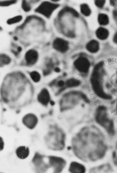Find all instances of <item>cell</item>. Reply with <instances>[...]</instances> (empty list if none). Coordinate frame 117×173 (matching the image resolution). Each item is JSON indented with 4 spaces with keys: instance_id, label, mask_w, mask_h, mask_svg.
I'll return each mask as SVG.
<instances>
[{
    "instance_id": "2",
    "label": "cell",
    "mask_w": 117,
    "mask_h": 173,
    "mask_svg": "<svg viewBox=\"0 0 117 173\" xmlns=\"http://www.w3.org/2000/svg\"><path fill=\"white\" fill-rule=\"evenodd\" d=\"M47 145L51 149L61 150L65 145L66 135L63 131L57 126L52 127L45 138Z\"/></svg>"
},
{
    "instance_id": "23",
    "label": "cell",
    "mask_w": 117,
    "mask_h": 173,
    "mask_svg": "<svg viewBox=\"0 0 117 173\" xmlns=\"http://www.w3.org/2000/svg\"><path fill=\"white\" fill-rule=\"evenodd\" d=\"M113 161L115 164L117 166V144L115 150L113 152Z\"/></svg>"
},
{
    "instance_id": "24",
    "label": "cell",
    "mask_w": 117,
    "mask_h": 173,
    "mask_svg": "<svg viewBox=\"0 0 117 173\" xmlns=\"http://www.w3.org/2000/svg\"><path fill=\"white\" fill-rule=\"evenodd\" d=\"M95 3L97 6L99 8H101L104 6L105 3V1L102 0H96Z\"/></svg>"
},
{
    "instance_id": "29",
    "label": "cell",
    "mask_w": 117,
    "mask_h": 173,
    "mask_svg": "<svg viewBox=\"0 0 117 173\" xmlns=\"http://www.w3.org/2000/svg\"><path fill=\"white\" fill-rule=\"evenodd\" d=\"M49 103L51 105H54V102L52 100H51Z\"/></svg>"
},
{
    "instance_id": "17",
    "label": "cell",
    "mask_w": 117,
    "mask_h": 173,
    "mask_svg": "<svg viewBox=\"0 0 117 173\" xmlns=\"http://www.w3.org/2000/svg\"><path fill=\"white\" fill-rule=\"evenodd\" d=\"M80 10L81 13L85 16H89L91 14V11L89 7L85 4H83L81 5Z\"/></svg>"
},
{
    "instance_id": "22",
    "label": "cell",
    "mask_w": 117,
    "mask_h": 173,
    "mask_svg": "<svg viewBox=\"0 0 117 173\" xmlns=\"http://www.w3.org/2000/svg\"><path fill=\"white\" fill-rule=\"evenodd\" d=\"M64 10L70 13L75 17H78V14L77 12L73 9L67 8L64 9Z\"/></svg>"
},
{
    "instance_id": "6",
    "label": "cell",
    "mask_w": 117,
    "mask_h": 173,
    "mask_svg": "<svg viewBox=\"0 0 117 173\" xmlns=\"http://www.w3.org/2000/svg\"><path fill=\"white\" fill-rule=\"evenodd\" d=\"M38 120L37 116L32 113L25 115L23 118L22 122L27 128L30 129H34L37 125Z\"/></svg>"
},
{
    "instance_id": "16",
    "label": "cell",
    "mask_w": 117,
    "mask_h": 173,
    "mask_svg": "<svg viewBox=\"0 0 117 173\" xmlns=\"http://www.w3.org/2000/svg\"><path fill=\"white\" fill-rule=\"evenodd\" d=\"M11 61V59L8 56L4 54H1L0 57L1 66L7 65L10 63Z\"/></svg>"
},
{
    "instance_id": "10",
    "label": "cell",
    "mask_w": 117,
    "mask_h": 173,
    "mask_svg": "<svg viewBox=\"0 0 117 173\" xmlns=\"http://www.w3.org/2000/svg\"><path fill=\"white\" fill-rule=\"evenodd\" d=\"M68 170L71 173H83L86 170L85 166L76 162H72L70 164Z\"/></svg>"
},
{
    "instance_id": "20",
    "label": "cell",
    "mask_w": 117,
    "mask_h": 173,
    "mask_svg": "<svg viewBox=\"0 0 117 173\" xmlns=\"http://www.w3.org/2000/svg\"><path fill=\"white\" fill-rule=\"evenodd\" d=\"M22 7L23 10L25 12H28L31 9L30 5L26 1H23L22 3Z\"/></svg>"
},
{
    "instance_id": "13",
    "label": "cell",
    "mask_w": 117,
    "mask_h": 173,
    "mask_svg": "<svg viewBox=\"0 0 117 173\" xmlns=\"http://www.w3.org/2000/svg\"><path fill=\"white\" fill-rule=\"evenodd\" d=\"M86 48L89 52L94 53L99 49V45L98 42L94 40H92L88 42L86 45Z\"/></svg>"
},
{
    "instance_id": "11",
    "label": "cell",
    "mask_w": 117,
    "mask_h": 173,
    "mask_svg": "<svg viewBox=\"0 0 117 173\" xmlns=\"http://www.w3.org/2000/svg\"><path fill=\"white\" fill-rule=\"evenodd\" d=\"M29 150L28 147L20 146L16 150V152L17 156L19 158L24 159L26 158L29 154Z\"/></svg>"
},
{
    "instance_id": "9",
    "label": "cell",
    "mask_w": 117,
    "mask_h": 173,
    "mask_svg": "<svg viewBox=\"0 0 117 173\" xmlns=\"http://www.w3.org/2000/svg\"><path fill=\"white\" fill-rule=\"evenodd\" d=\"M38 101L44 105H47L50 100V97L48 91L45 88L42 89L37 96Z\"/></svg>"
},
{
    "instance_id": "28",
    "label": "cell",
    "mask_w": 117,
    "mask_h": 173,
    "mask_svg": "<svg viewBox=\"0 0 117 173\" xmlns=\"http://www.w3.org/2000/svg\"><path fill=\"white\" fill-rule=\"evenodd\" d=\"M111 1V5H112V6H113L115 5V3L114 2V1Z\"/></svg>"
},
{
    "instance_id": "15",
    "label": "cell",
    "mask_w": 117,
    "mask_h": 173,
    "mask_svg": "<svg viewBox=\"0 0 117 173\" xmlns=\"http://www.w3.org/2000/svg\"><path fill=\"white\" fill-rule=\"evenodd\" d=\"M98 19L99 23L101 25H106L109 22V19L108 16L104 14H99L98 16Z\"/></svg>"
},
{
    "instance_id": "27",
    "label": "cell",
    "mask_w": 117,
    "mask_h": 173,
    "mask_svg": "<svg viewBox=\"0 0 117 173\" xmlns=\"http://www.w3.org/2000/svg\"><path fill=\"white\" fill-rule=\"evenodd\" d=\"M55 70L56 72H59L60 70L58 68H56L55 69Z\"/></svg>"
},
{
    "instance_id": "26",
    "label": "cell",
    "mask_w": 117,
    "mask_h": 173,
    "mask_svg": "<svg viewBox=\"0 0 117 173\" xmlns=\"http://www.w3.org/2000/svg\"><path fill=\"white\" fill-rule=\"evenodd\" d=\"M113 41L117 44V32L115 33L113 38Z\"/></svg>"
},
{
    "instance_id": "5",
    "label": "cell",
    "mask_w": 117,
    "mask_h": 173,
    "mask_svg": "<svg viewBox=\"0 0 117 173\" xmlns=\"http://www.w3.org/2000/svg\"><path fill=\"white\" fill-rule=\"evenodd\" d=\"M58 6V4L50 2H45L42 3L37 8L36 11L45 16L49 18Z\"/></svg>"
},
{
    "instance_id": "14",
    "label": "cell",
    "mask_w": 117,
    "mask_h": 173,
    "mask_svg": "<svg viewBox=\"0 0 117 173\" xmlns=\"http://www.w3.org/2000/svg\"><path fill=\"white\" fill-rule=\"evenodd\" d=\"M109 34L108 31L106 29L103 28H99L96 31L97 36L101 40L106 39L108 36Z\"/></svg>"
},
{
    "instance_id": "7",
    "label": "cell",
    "mask_w": 117,
    "mask_h": 173,
    "mask_svg": "<svg viewBox=\"0 0 117 173\" xmlns=\"http://www.w3.org/2000/svg\"><path fill=\"white\" fill-rule=\"evenodd\" d=\"M54 48L58 51L64 53L68 48V44L66 40L60 38L55 39L53 43Z\"/></svg>"
},
{
    "instance_id": "1",
    "label": "cell",
    "mask_w": 117,
    "mask_h": 173,
    "mask_svg": "<svg viewBox=\"0 0 117 173\" xmlns=\"http://www.w3.org/2000/svg\"><path fill=\"white\" fill-rule=\"evenodd\" d=\"M71 146L75 156L86 162L101 159L107 150L104 134L94 125L87 126L81 128L73 137Z\"/></svg>"
},
{
    "instance_id": "4",
    "label": "cell",
    "mask_w": 117,
    "mask_h": 173,
    "mask_svg": "<svg viewBox=\"0 0 117 173\" xmlns=\"http://www.w3.org/2000/svg\"><path fill=\"white\" fill-rule=\"evenodd\" d=\"M75 68L80 75L86 76L89 73L90 66L89 61L86 58L80 57L74 62Z\"/></svg>"
},
{
    "instance_id": "8",
    "label": "cell",
    "mask_w": 117,
    "mask_h": 173,
    "mask_svg": "<svg viewBox=\"0 0 117 173\" xmlns=\"http://www.w3.org/2000/svg\"><path fill=\"white\" fill-rule=\"evenodd\" d=\"M38 58L37 51L33 49L28 50L25 53V59L27 63L29 65H32L35 63Z\"/></svg>"
},
{
    "instance_id": "3",
    "label": "cell",
    "mask_w": 117,
    "mask_h": 173,
    "mask_svg": "<svg viewBox=\"0 0 117 173\" xmlns=\"http://www.w3.org/2000/svg\"><path fill=\"white\" fill-rule=\"evenodd\" d=\"M94 117L97 123L104 129L109 135L112 136L114 134V124L109 117L106 108L101 106L99 107L96 109Z\"/></svg>"
},
{
    "instance_id": "19",
    "label": "cell",
    "mask_w": 117,
    "mask_h": 173,
    "mask_svg": "<svg viewBox=\"0 0 117 173\" xmlns=\"http://www.w3.org/2000/svg\"><path fill=\"white\" fill-rule=\"evenodd\" d=\"M30 76L32 80L35 82H39L41 78L39 73L36 71H33L30 73Z\"/></svg>"
},
{
    "instance_id": "25",
    "label": "cell",
    "mask_w": 117,
    "mask_h": 173,
    "mask_svg": "<svg viewBox=\"0 0 117 173\" xmlns=\"http://www.w3.org/2000/svg\"><path fill=\"white\" fill-rule=\"evenodd\" d=\"M113 14L114 18L117 23V10H114L113 11Z\"/></svg>"
},
{
    "instance_id": "21",
    "label": "cell",
    "mask_w": 117,
    "mask_h": 173,
    "mask_svg": "<svg viewBox=\"0 0 117 173\" xmlns=\"http://www.w3.org/2000/svg\"><path fill=\"white\" fill-rule=\"evenodd\" d=\"M16 1V0L0 1V5L1 6H6L14 4Z\"/></svg>"
},
{
    "instance_id": "12",
    "label": "cell",
    "mask_w": 117,
    "mask_h": 173,
    "mask_svg": "<svg viewBox=\"0 0 117 173\" xmlns=\"http://www.w3.org/2000/svg\"><path fill=\"white\" fill-rule=\"evenodd\" d=\"M111 167L109 164H104L96 166L90 169L91 172H110Z\"/></svg>"
},
{
    "instance_id": "18",
    "label": "cell",
    "mask_w": 117,
    "mask_h": 173,
    "mask_svg": "<svg viewBox=\"0 0 117 173\" xmlns=\"http://www.w3.org/2000/svg\"><path fill=\"white\" fill-rule=\"evenodd\" d=\"M22 18V16L21 15L17 16L8 19L7 22L9 25L14 24L20 21Z\"/></svg>"
}]
</instances>
